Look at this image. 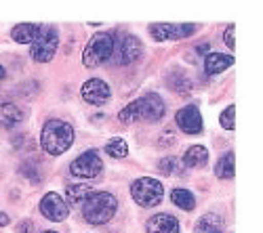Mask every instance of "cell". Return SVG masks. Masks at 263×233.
Returning <instances> with one entry per match:
<instances>
[{
  "instance_id": "cell-1",
  "label": "cell",
  "mask_w": 263,
  "mask_h": 233,
  "mask_svg": "<svg viewBox=\"0 0 263 233\" xmlns=\"http://www.w3.org/2000/svg\"><path fill=\"white\" fill-rule=\"evenodd\" d=\"M74 143V126L65 120L51 118L45 122L40 133V147L49 156H61L72 147Z\"/></svg>"
},
{
  "instance_id": "cell-2",
  "label": "cell",
  "mask_w": 263,
  "mask_h": 233,
  "mask_svg": "<svg viewBox=\"0 0 263 233\" xmlns=\"http://www.w3.org/2000/svg\"><path fill=\"white\" fill-rule=\"evenodd\" d=\"M164 112H166V105H164L162 97L156 93H147L135 101H130L124 110H120L118 120L122 124H130V122H137V120L158 122V120H162Z\"/></svg>"
},
{
  "instance_id": "cell-3",
  "label": "cell",
  "mask_w": 263,
  "mask_h": 233,
  "mask_svg": "<svg viewBox=\"0 0 263 233\" xmlns=\"http://www.w3.org/2000/svg\"><path fill=\"white\" fill-rule=\"evenodd\" d=\"M118 200L107 192H91L82 202V217L91 225H105L114 219Z\"/></svg>"
},
{
  "instance_id": "cell-4",
  "label": "cell",
  "mask_w": 263,
  "mask_h": 233,
  "mask_svg": "<svg viewBox=\"0 0 263 233\" xmlns=\"http://www.w3.org/2000/svg\"><path fill=\"white\" fill-rule=\"evenodd\" d=\"M114 45H116V36L114 32H95L91 40L86 42L84 53H82V63L84 68H101L105 61L112 59L114 55Z\"/></svg>"
},
{
  "instance_id": "cell-5",
  "label": "cell",
  "mask_w": 263,
  "mask_h": 233,
  "mask_svg": "<svg viewBox=\"0 0 263 233\" xmlns=\"http://www.w3.org/2000/svg\"><path fill=\"white\" fill-rule=\"evenodd\" d=\"M130 196L133 200L141 206V208H154L162 202L164 196V187L158 179H152V177H141L137 179L133 185H130Z\"/></svg>"
},
{
  "instance_id": "cell-6",
  "label": "cell",
  "mask_w": 263,
  "mask_h": 233,
  "mask_svg": "<svg viewBox=\"0 0 263 233\" xmlns=\"http://www.w3.org/2000/svg\"><path fill=\"white\" fill-rule=\"evenodd\" d=\"M59 47V34L55 28H40L36 40L32 42V59L36 63H49Z\"/></svg>"
},
{
  "instance_id": "cell-7",
  "label": "cell",
  "mask_w": 263,
  "mask_h": 233,
  "mask_svg": "<svg viewBox=\"0 0 263 233\" xmlns=\"http://www.w3.org/2000/svg\"><path fill=\"white\" fill-rule=\"evenodd\" d=\"M103 168V162L95 150H89L80 154L72 164H70V173L78 179H95Z\"/></svg>"
},
{
  "instance_id": "cell-8",
  "label": "cell",
  "mask_w": 263,
  "mask_h": 233,
  "mask_svg": "<svg viewBox=\"0 0 263 233\" xmlns=\"http://www.w3.org/2000/svg\"><path fill=\"white\" fill-rule=\"evenodd\" d=\"M40 213H42V217H47L53 223H61L70 217V206L59 194L49 192L40 200Z\"/></svg>"
},
{
  "instance_id": "cell-9",
  "label": "cell",
  "mask_w": 263,
  "mask_h": 233,
  "mask_svg": "<svg viewBox=\"0 0 263 233\" xmlns=\"http://www.w3.org/2000/svg\"><path fill=\"white\" fill-rule=\"evenodd\" d=\"M141 51H143V45L141 40L133 34H124L118 45H114V53H116V63L118 66H128L141 57Z\"/></svg>"
},
{
  "instance_id": "cell-10",
  "label": "cell",
  "mask_w": 263,
  "mask_h": 233,
  "mask_svg": "<svg viewBox=\"0 0 263 233\" xmlns=\"http://www.w3.org/2000/svg\"><path fill=\"white\" fill-rule=\"evenodd\" d=\"M82 99L86 103H91V105H103L109 101V97H112V89H109V84L101 78H89L84 84H82Z\"/></svg>"
},
{
  "instance_id": "cell-11",
  "label": "cell",
  "mask_w": 263,
  "mask_h": 233,
  "mask_svg": "<svg viewBox=\"0 0 263 233\" xmlns=\"http://www.w3.org/2000/svg\"><path fill=\"white\" fill-rule=\"evenodd\" d=\"M196 32V26L192 24H181V26H173V24H152L149 26V34L154 40L164 42V40H179V38H187Z\"/></svg>"
},
{
  "instance_id": "cell-12",
  "label": "cell",
  "mask_w": 263,
  "mask_h": 233,
  "mask_svg": "<svg viewBox=\"0 0 263 233\" xmlns=\"http://www.w3.org/2000/svg\"><path fill=\"white\" fill-rule=\"evenodd\" d=\"M175 122H177V126L185 135H200L204 129L202 116H200L196 105H185V108H181L177 114H175Z\"/></svg>"
},
{
  "instance_id": "cell-13",
  "label": "cell",
  "mask_w": 263,
  "mask_h": 233,
  "mask_svg": "<svg viewBox=\"0 0 263 233\" xmlns=\"http://www.w3.org/2000/svg\"><path fill=\"white\" fill-rule=\"evenodd\" d=\"M147 233H179V221L168 213H158L145 223Z\"/></svg>"
},
{
  "instance_id": "cell-14",
  "label": "cell",
  "mask_w": 263,
  "mask_h": 233,
  "mask_svg": "<svg viewBox=\"0 0 263 233\" xmlns=\"http://www.w3.org/2000/svg\"><path fill=\"white\" fill-rule=\"evenodd\" d=\"M232 66H234V57L226 55V53H209L206 59H204V72L209 76L221 74V72H226Z\"/></svg>"
},
{
  "instance_id": "cell-15",
  "label": "cell",
  "mask_w": 263,
  "mask_h": 233,
  "mask_svg": "<svg viewBox=\"0 0 263 233\" xmlns=\"http://www.w3.org/2000/svg\"><path fill=\"white\" fill-rule=\"evenodd\" d=\"M21 120H24V112L15 103H0V129H13Z\"/></svg>"
},
{
  "instance_id": "cell-16",
  "label": "cell",
  "mask_w": 263,
  "mask_h": 233,
  "mask_svg": "<svg viewBox=\"0 0 263 233\" xmlns=\"http://www.w3.org/2000/svg\"><path fill=\"white\" fill-rule=\"evenodd\" d=\"M209 162V150L204 145H192L183 154V164L187 168H200Z\"/></svg>"
},
{
  "instance_id": "cell-17",
  "label": "cell",
  "mask_w": 263,
  "mask_h": 233,
  "mask_svg": "<svg viewBox=\"0 0 263 233\" xmlns=\"http://www.w3.org/2000/svg\"><path fill=\"white\" fill-rule=\"evenodd\" d=\"M38 32H40V26H36V24H17L11 30V38L15 42H19V45H32Z\"/></svg>"
},
{
  "instance_id": "cell-18",
  "label": "cell",
  "mask_w": 263,
  "mask_h": 233,
  "mask_svg": "<svg viewBox=\"0 0 263 233\" xmlns=\"http://www.w3.org/2000/svg\"><path fill=\"white\" fill-rule=\"evenodd\" d=\"M91 192L93 189L89 183H72L65 187V202H68V206H76V204L84 202Z\"/></svg>"
},
{
  "instance_id": "cell-19",
  "label": "cell",
  "mask_w": 263,
  "mask_h": 233,
  "mask_svg": "<svg viewBox=\"0 0 263 233\" xmlns=\"http://www.w3.org/2000/svg\"><path fill=\"white\" fill-rule=\"evenodd\" d=\"M196 233H226L223 219L219 215H204L196 223Z\"/></svg>"
},
{
  "instance_id": "cell-20",
  "label": "cell",
  "mask_w": 263,
  "mask_h": 233,
  "mask_svg": "<svg viewBox=\"0 0 263 233\" xmlns=\"http://www.w3.org/2000/svg\"><path fill=\"white\" fill-rule=\"evenodd\" d=\"M171 202L181 208V210H194L196 208V196L190 192V189H183V187H177L171 192Z\"/></svg>"
},
{
  "instance_id": "cell-21",
  "label": "cell",
  "mask_w": 263,
  "mask_h": 233,
  "mask_svg": "<svg viewBox=\"0 0 263 233\" xmlns=\"http://www.w3.org/2000/svg\"><path fill=\"white\" fill-rule=\"evenodd\" d=\"M234 173H236V158H234V152H228L219 158L215 166V175L217 179H232Z\"/></svg>"
},
{
  "instance_id": "cell-22",
  "label": "cell",
  "mask_w": 263,
  "mask_h": 233,
  "mask_svg": "<svg viewBox=\"0 0 263 233\" xmlns=\"http://www.w3.org/2000/svg\"><path fill=\"white\" fill-rule=\"evenodd\" d=\"M105 154L112 156V158H116V160H122V158L128 156V143H126L124 139H120V137L109 139V141L105 143Z\"/></svg>"
},
{
  "instance_id": "cell-23",
  "label": "cell",
  "mask_w": 263,
  "mask_h": 233,
  "mask_svg": "<svg viewBox=\"0 0 263 233\" xmlns=\"http://www.w3.org/2000/svg\"><path fill=\"white\" fill-rule=\"evenodd\" d=\"M158 171L166 177H173V175H181V168H179V160L177 158H162L158 162Z\"/></svg>"
},
{
  "instance_id": "cell-24",
  "label": "cell",
  "mask_w": 263,
  "mask_h": 233,
  "mask_svg": "<svg viewBox=\"0 0 263 233\" xmlns=\"http://www.w3.org/2000/svg\"><path fill=\"white\" fill-rule=\"evenodd\" d=\"M234 114H236V108H234V105H228V110H223V112H221V118H219V124H221L223 129H228V131H234V129H236Z\"/></svg>"
},
{
  "instance_id": "cell-25",
  "label": "cell",
  "mask_w": 263,
  "mask_h": 233,
  "mask_svg": "<svg viewBox=\"0 0 263 233\" xmlns=\"http://www.w3.org/2000/svg\"><path fill=\"white\" fill-rule=\"evenodd\" d=\"M223 38H226V42H228V47H230V49H236V36H234V24H230V26H228V30H226Z\"/></svg>"
},
{
  "instance_id": "cell-26",
  "label": "cell",
  "mask_w": 263,
  "mask_h": 233,
  "mask_svg": "<svg viewBox=\"0 0 263 233\" xmlns=\"http://www.w3.org/2000/svg\"><path fill=\"white\" fill-rule=\"evenodd\" d=\"M196 53H200V55H209V53H211V45H209V42H202V45L196 47Z\"/></svg>"
},
{
  "instance_id": "cell-27",
  "label": "cell",
  "mask_w": 263,
  "mask_h": 233,
  "mask_svg": "<svg viewBox=\"0 0 263 233\" xmlns=\"http://www.w3.org/2000/svg\"><path fill=\"white\" fill-rule=\"evenodd\" d=\"M32 229V223H21L19 227H17V233H28Z\"/></svg>"
},
{
  "instance_id": "cell-28",
  "label": "cell",
  "mask_w": 263,
  "mask_h": 233,
  "mask_svg": "<svg viewBox=\"0 0 263 233\" xmlns=\"http://www.w3.org/2000/svg\"><path fill=\"white\" fill-rule=\"evenodd\" d=\"M11 223V217L7 215V213H0V227H5V225H9Z\"/></svg>"
},
{
  "instance_id": "cell-29",
  "label": "cell",
  "mask_w": 263,
  "mask_h": 233,
  "mask_svg": "<svg viewBox=\"0 0 263 233\" xmlns=\"http://www.w3.org/2000/svg\"><path fill=\"white\" fill-rule=\"evenodd\" d=\"M5 78H7V70H5V66H3V63H0V87H3Z\"/></svg>"
},
{
  "instance_id": "cell-30",
  "label": "cell",
  "mask_w": 263,
  "mask_h": 233,
  "mask_svg": "<svg viewBox=\"0 0 263 233\" xmlns=\"http://www.w3.org/2000/svg\"><path fill=\"white\" fill-rule=\"evenodd\" d=\"M40 233H57V231H51V229H49V231H40Z\"/></svg>"
}]
</instances>
